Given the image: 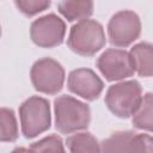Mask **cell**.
Listing matches in <instances>:
<instances>
[{
  "label": "cell",
  "mask_w": 153,
  "mask_h": 153,
  "mask_svg": "<svg viewBox=\"0 0 153 153\" xmlns=\"http://www.w3.org/2000/svg\"><path fill=\"white\" fill-rule=\"evenodd\" d=\"M55 128L61 134H71L86 129L91 122L90 106L67 94L59 96L54 100Z\"/></svg>",
  "instance_id": "cell-1"
},
{
  "label": "cell",
  "mask_w": 153,
  "mask_h": 153,
  "mask_svg": "<svg viewBox=\"0 0 153 153\" xmlns=\"http://www.w3.org/2000/svg\"><path fill=\"white\" fill-rule=\"evenodd\" d=\"M106 44L103 25L94 19H82L74 24L67 38L68 48L80 55L91 57Z\"/></svg>",
  "instance_id": "cell-2"
},
{
  "label": "cell",
  "mask_w": 153,
  "mask_h": 153,
  "mask_svg": "<svg viewBox=\"0 0 153 153\" xmlns=\"http://www.w3.org/2000/svg\"><path fill=\"white\" fill-rule=\"evenodd\" d=\"M142 99V87L137 80H123L109 86L105 93L108 110L118 118H129Z\"/></svg>",
  "instance_id": "cell-3"
},
{
  "label": "cell",
  "mask_w": 153,
  "mask_h": 153,
  "mask_svg": "<svg viewBox=\"0 0 153 153\" xmlns=\"http://www.w3.org/2000/svg\"><path fill=\"white\" fill-rule=\"evenodd\" d=\"M22 134L26 139H33L47 131L51 124L50 103L39 96H31L19 106Z\"/></svg>",
  "instance_id": "cell-4"
},
{
  "label": "cell",
  "mask_w": 153,
  "mask_h": 153,
  "mask_svg": "<svg viewBox=\"0 0 153 153\" xmlns=\"http://www.w3.org/2000/svg\"><path fill=\"white\" fill-rule=\"evenodd\" d=\"M65 78V68L59 61L51 57H42L35 61L30 71L33 88L49 96L57 94L62 90Z\"/></svg>",
  "instance_id": "cell-5"
},
{
  "label": "cell",
  "mask_w": 153,
  "mask_h": 153,
  "mask_svg": "<svg viewBox=\"0 0 153 153\" xmlns=\"http://www.w3.org/2000/svg\"><path fill=\"white\" fill-rule=\"evenodd\" d=\"M109 42L118 48H126L134 43L141 35L140 17L130 10L116 12L108 23Z\"/></svg>",
  "instance_id": "cell-6"
},
{
  "label": "cell",
  "mask_w": 153,
  "mask_h": 153,
  "mask_svg": "<svg viewBox=\"0 0 153 153\" xmlns=\"http://www.w3.org/2000/svg\"><path fill=\"white\" fill-rule=\"evenodd\" d=\"M66 36V23L55 13L38 17L31 23V41L41 48H55L63 43Z\"/></svg>",
  "instance_id": "cell-7"
},
{
  "label": "cell",
  "mask_w": 153,
  "mask_h": 153,
  "mask_svg": "<svg viewBox=\"0 0 153 153\" xmlns=\"http://www.w3.org/2000/svg\"><path fill=\"white\" fill-rule=\"evenodd\" d=\"M97 68L108 81H121L135 73L129 53L118 48L103 51L97 59Z\"/></svg>",
  "instance_id": "cell-8"
},
{
  "label": "cell",
  "mask_w": 153,
  "mask_h": 153,
  "mask_svg": "<svg viewBox=\"0 0 153 153\" xmlns=\"http://www.w3.org/2000/svg\"><path fill=\"white\" fill-rule=\"evenodd\" d=\"M100 152H153V140L149 134H140L133 130L112 133L100 143Z\"/></svg>",
  "instance_id": "cell-9"
},
{
  "label": "cell",
  "mask_w": 153,
  "mask_h": 153,
  "mask_svg": "<svg viewBox=\"0 0 153 153\" xmlns=\"http://www.w3.org/2000/svg\"><path fill=\"white\" fill-rule=\"evenodd\" d=\"M67 88L82 99L93 102L102 94L104 82L94 71L90 68H76L68 74Z\"/></svg>",
  "instance_id": "cell-10"
},
{
  "label": "cell",
  "mask_w": 153,
  "mask_h": 153,
  "mask_svg": "<svg viewBox=\"0 0 153 153\" xmlns=\"http://www.w3.org/2000/svg\"><path fill=\"white\" fill-rule=\"evenodd\" d=\"M135 72L143 78L153 74V45L149 42H140L129 51Z\"/></svg>",
  "instance_id": "cell-11"
},
{
  "label": "cell",
  "mask_w": 153,
  "mask_h": 153,
  "mask_svg": "<svg viewBox=\"0 0 153 153\" xmlns=\"http://www.w3.org/2000/svg\"><path fill=\"white\" fill-rule=\"evenodd\" d=\"M93 0H60L57 11L68 22L87 19L93 14Z\"/></svg>",
  "instance_id": "cell-12"
},
{
  "label": "cell",
  "mask_w": 153,
  "mask_h": 153,
  "mask_svg": "<svg viewBox=\"0 0 153 153\" xmlns=\"http://www.w3.org/2000/svg\"><path fill=\"white\" fill-rule=\"evenodd\" d=\"M131 123L136 129L145 130L151 133L153 130V94L152 92H147L142 96V99L135 110V112L130 116Z\"/></svg>",
  "instance_id": "cell-13"
},
{
  "label": "cell",
  "mask_w": 153,
  "mask_h": 153,
  "mask_svg": "<svg viewBox=\"0 0 153 153\" xmlns=\"http://www.w3.org/2000/svg\"><path fill=\"white\" fill-rule=\"evenodd\" d=\"M67 149L72 153H97L100 152V145L98 140L87 131L76 133L67 137Z\"/></svg>",
  "instance_id": "cell-14"
},
{
  "label": "cell",
  "mask_w": 153,
  "mask_h": 153,
  "mask_svg": "<svg viewBox=\"0 0 153 153\" xmlns=\"http://www.w3.org/2000/svg\"><path fill=\"white\" fill-rule=\"evenodd\" d=\"M19 136L16 114L10 108H0V141L14 142Z\"/></svg>",
  "instance_id": "cell-15"
},
{
  "label": "cell",
  "mask_w": 153,
  "mask_h": 153,
  "mask_svg": "<svg viewBox=\"0 0 153 153\" xmlns=\"http://www.w3.org/2000/svg\"><path fill=\"white\" fill-rule=\"evenodd\" d=\"M31 152H65L66 148L63 146V141L59 135H49L45 136L33 143L27 148Z\"/></svg>",
  "instance_id": "cell-16"
},
{
  "label": "cell",
  "mask_w": 153,
  "mask_h": 153,
  "mask_svg": "<svg viewBox=\"0 0 153 153\" xmlns=\"http://www.w3.org/2000/svg\"><path fill=\"white\" fill-rule=\"evenodd\" d=\"M51 0H14L16 7L26 17H33L50 7Z\"/></svg>",
  "instance_id": "cell-17"
},
{
  "label": "cell",
  "mask_w": 153,
  "mask_h": 153,
  "mask_svg": "<svg viewBox=\"0 0 153 153\" xmlns=\"http://www.w3.org/2000/svg\"><path fill=\"white\" fill-rule=\"evenodd\" d=\"M0 37H1V26H0Z\"/></svg>",
  "instance_id": "cell-18"
}]
</instances>
